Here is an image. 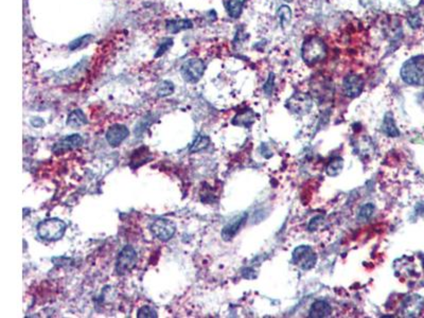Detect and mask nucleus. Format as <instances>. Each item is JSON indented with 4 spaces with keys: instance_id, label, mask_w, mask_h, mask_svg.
I'll list each match as a JSON object with an SVG mask.
<instances>
[{
    "instance_id": "nucleus-19",
    "label": "nucleus",
    "mask_w": 424,
    "mask_h": 318,
    "mask_svg": "<svg viewBox=\"0 0 424 318\" xmlns=\"http://www.w3.org/2000/svg\"><path fill=\"white\" fill-rule=\"evenodd\" d=\"M210 143V139L208 136L206 135H199L198 137L195 138V140L193 141V143L191 144L190 149H189V152L190 153H198L201 152V151L205 150L206 147H208Z\"/></svg>"
},
{
    "instance_id": "nucleus-27",
    "label": "nucleus",
    "mask_w": 424,
    "mask_h": 318,
    "mask_svg": "<svg viewBox=\"0 0 424 318\" xmlns=\"http://www.w3.org/2000/svg\"><path fill=\"white\" fill-rule=\"evenodd\" d=\"M274 81H275V75H274V73H270L267 82L264 85V92L267 95H270L271 92H272V88H274Z\"/></svg>"
},
{
    "instance_id": "nucleus-20",
    "label": "nucleus",
    "mask_w": 424,
    "mask_h": 318,
    "mask_svg": "<svg viewBox=\"0 0 424 318\" xmlns=\"http://www.w3.org/2000/svg\"><path fill=\"white\" fill-rule=\"evenodd\" d=\"M174 92V85L172 82L170 81H163L161 82L157 89H156V94L159 98H164V97H168L170 95H172Z\"/></svg>"
},
{
    "instance_id": "nucleus-26",
    "label": "nucleus",
    "mask_w": 424,
    "mask_h": 318,
    "mask_svg": "<svg viewBox=\"0 0 424 318\" xmlns=\"http://www.w3.org/2000/svg\"><path fill=\"white\" fill-rule=\"evenodd\" d=\"M173 45V39L172 38H165V39H163V41L161 43V46L159 47V49H158V51H157V53H156V57H158V56H160V55H162L166 50H168L171 46Z\"/></svg>"
},
{
    "instance_id": "nucleus-8",
    "label": "nucleus",
    "mask_w": 424,
    "mask_h": 318,
    "mask_svg": "<svg viewBox=\"0 0 424 318\" xmlns=\"http://www.w3.org/2000/svg\"><path fill=\"white\" fill-rule=\"evenodd\" d=\"M344 94L349 98L358 97L364 88V81L357 74L350 73L344 79L343 82Z\"/></svg>"
},
{
    "instance_id": "nucleus-17",
    "label": "nucleus",
    "mask_w": 424,
    "mask_h": 318,
    "mask_svg": "<svg viewBox=\"0 0 424 318\" xmlns=\"http://www.w3.org/2000/svg\"><path fill=\"white\" fill-rule=\"evenodd\" d=\"M192 27V23L189 19H179V20H170L166 23V30L172 34H175L181 30L190 29Z\"/></svg>"
},
{
    "instance_id": "nucleus-14",
    "label": "nucleus",
    "mask_w": 424,
    "mask_h": 318,
    "mask_svg": "<svg viewBox=\"0 0 424 318\" xmlns=\"http://www.w3.org/2000/svg\"><path fill=\"white\" fill-rule=\"evenodd\" d=\"M331 312H332V309L328 302L324 300H318V301H315L314 304L311 306V309L309 311V317H312V318L328 317L331 315Z\"/></svg>"
},
{
    "instance_id": "nucleus-9",
    "label": "nucleus",
    "mask_w": 424,
    "mask_h": 318,
    "mask_svg": "<svg viewBox=\"0 0 424 318\" xmlns=\"http://www.w3.org/2000/svg\"><path fill=\"white\" fill-rule=\"evenodd\" d=\"M83 142V138L79 134H72L70 136H66L57 143H55L52 147V152L54 154H64L69 151L79 147Z\"/></svg>"
},
{
    "instance_id": "nucleus-11",
    "label": "nucleus",
    "mask_w": 424,
    "mask_h": 318,
    "mask_svg": "<svg viewBox=\"0 0 424 318\" xmlns=\"http://www.w3.org/2000/svg\"><path fill=\"white\" fill-rule=\"evenodd\" d=\"M247 218H248V215L246 214V212H244V214L236 217L232 221H230L228 224H227L222 230L223 240L230 241L231 239H234L238 235V232L240 231L242 227H243L244 224L246 223Z\"/></svg>"
},
{
    "instance_id": "nucleus-22",
    "label": "nucleus",
    "mask_w": 424,
    "mask_h": 318,
    "mask_svg": "<svg viewBox=\"0 0 424 318\" xmlns=\"http://www.w3.org/2000/svg\"><path fill=\"white\" fill-rule=\"evenodd\" d=\"M374 210H375V207H374V205H373V204L369 203V204L364 205V206H363V207L359 209V212H358V219H359L361 221H367V220H369V219L372 217Z\"/></svg>"
},
{
    "instance_id": "nucleus-18",
    "label": "nucleus",
    "mask_w": 424,
    "mask_h": 318,
    "mask_svg": "<svg viewBox=\"0 0 424 318\" xmlns=\"http://www.w3.org/2000/svg\"><path fill=\"white\" fill-rule=\"evenodd\" d=\"M247 0H228V4H227V11H228L229 16L232 18H238L241 13L243 6Z\"/></svg>"
},
{
    "instance_id": "nucleus-2",
    "label": "nucleus",
    "mask_w": 424,
    "mask_h": 318,
    "mask_svg": "<svg viewBox=\"0 0 424 318\" xmlns=\"http://www.w3.org/2000/svg\"><path fill=\"white\" fill-rule=\"evenodd\" d=\"M327 54V48L323 39L320 37L308 38L301 48V57L308 65H314L321 62Z\"/></svg>"
},
{
    "instance_id": "nucleus-13",
    "label": "nucleus",
    "mask_w": 424,
    "mask_h": 318,
    "mask_svg": "<svg viewBox=\"0 0 424 318\" xmlns=\"http://www.w3.org/2000/svg\"><path fill=\"white\" fill-rule=\"evenodd\" d=\"M423 299L419 296H412L408 297L403 304L402 311L406 316H414L418 314L422 308Z\"/></svg>"
},
{
    "instance_id": "nucleus-30",
    "label": "nucleus",
    "mask_w": 424,
    "mask_h": 318,
    "mask_svg": "<svg viewBox=\"0 0 424 318\" xmlns=\"http://www.w3.org/2000/svg\"><path fill=\"white\" fill-rule=\"evenodd\" d=\"M408 23H410L411 25H412V27L413 28H416V27H418V25H419V18H418V16H412V17H408Z\"/></svg>"
},
{
    "instance_id": "nucleus-4",
    "label": "nucleus",
    "mask_w": 424,
    "mask_h": 318,
    "mask_svg": "<svg viewBox=\"0 0 424 318\" xmlns=\"http://www.w3.org/2000/svg\"><path fill=\"white\" fill-rule=\"evenodd\" d=\"M138 255L132 246L126 245L119 252L116 262V272L119 276L126 275L137 264Z\"/></svg>"
},
{
    "instance_id": "nucleus-16",
    "label": "nucleus",
    "mask_w": 424,
    "mask_h": 318,
    "mask_svg": "<svg viewBox=\"0 0 424 318\" xmlns=\"http://www.w3.org/2000/svg\"><path fill=\"white\" fill-rule=\"evenodd\" d=\"M383 132L389 136V137H398L400 135V132L395 123V120L390 113L385 115L384 121H383Z\"/></svg>"
},
{
    "instance_id": "nucleus-15",
    "label": "nucleus",
    "mask_w": 424,
    "mask_h": 318,
    "mask_svg": "<svg viewBox=\"0 0 424 318\" xmlns=\"http://www.w3.org/2000/svg\"><path fill=\"white\" fill-rule=\"evenodd\" d=\"M67 124L73 129H78L82 125L87 124L86 116L81 110H74L72 111L68 118H67Z\"/></svg>"
},
{
    "instance_id": "nucleus-21",
    "label": "nucleus",
    "mask_w": 424,
    "mask_h": 318,
    "mask_svg": "<svg viewBox=\"0 0 424 318\" xmlns=\"http://www.w3.org/2000/svg\"><path fill=\"white\" fill-rule=\"evenodd\" d=\"M343 159L341 157H336L333 160L330 161V163L327 166V173L330 176H336L341 173L343 169Z\"/></svg>"
},
{
    "instance_id": "nucleus-3",
    "label": "nucleus",
    "mask_w": 424,
    "mask_h": 318,
    "mask_svg": "<svg viewBox=\"0 0 424 318\" xmlns=\"http://www.w3.org/2000/svg\"><path fill=\"white\" fill-rule=\"evenodd\" d=\"M67 225L64 221L53 218L40 222L37 225L38 236L46 241H56L65 235Z\"/></svg>"
},
{
    "instance_id": "nucleus-28",
    "label": "nucleus",
    "mask_w": 424,
    "mask_h": 318,
    "mask_svg": "<svg viewBox=\"0 0 424 318\" xmlns=\"http://www.w3.org/2000/svg\"><path fill=\"white\" fill-rule=\"evenodd\" d=\"M323 220H324V218L323 217H316V218H314L311 222H310V224H309V229L311 230V231H313V230H315L317 227H318V225L320 224H322L323 223Z\"/></svg>"
},
{
    "instance_id": "nucleus-25",
    "label": "nucleus",
    "mask_w": 424,
    "mask_h": 318,
    "mask_svg": "<svg viewBox=\"0 0 424 318\" xmlns=\"http://www.w3.org/2000/svg\"><path fill=\"white\" fill-rule=\"evenodd\" d=\"M92 38H93V35H90V34H86V35H84V36L80 37L79 39H75V40H73V41L69 45V49H70V50H74V49H77V48H80L81 46H83L84 44H86L89 39H92Z\"/></svg>"
},
{
    "instance_id": "nucleus-29",
    "label": "nucleus",
    "mask_w": 424,
    "mask_h": 318,
    "mask_svg": "<svg viewBox=\"0 0 424 318\" xmlns=\"http://www.w3.org/2000/svg\"><path fill=\"white\" fill-rule=\"evenodd\" d=\"M31 123H32V125H34L36 128H39V126L44 125V121L40 118H33L31 120Z\"/></svg>"
},
{
    "instance_id": "nucleus-1",
    "label": "nucleus",
    "mask_w": 424,
    "mask_h": 318,
    "mask_svg": "<svg viewBox=\"0 0 424 318\" xmlns=\"http://www.w3.org/2000/svg\"><path fill=\"white\" fill-rule=\"evenodd\" d=\"M401 78L408 85L424 86V55L406 60L401 68Z\"/></svg>"
},
{
    "instance_id": "nucleus-10",
    "label": "nucleus",
    "mask_w": 424,
    "mask_h": 318,
    "mask_svg": "<svg viewBox=\"0 0 424 318\" xmlns=\"http://www.w3.org/2000/svg\"><path fill=\"white\" fill-rule=\"evenodd\" d=\"M130 135L129 129L123 124H115L106 132V140L110 145L116 147L122 143Z\"/></svg>"
},
{
    "instance_id": "nucleus-23",
    "label": "nucleus",
    "mask_w": 424,
    "mask_h": 318,
    "mask_svg": "<svg viewBox=\"0 0 424 318\" xmlns=\"http://www.w3.org/2000/svg\"><path fill=\"white\" fill-rule=\"evenodd\" d=\"M278 16H279V19H280V24H281V26H284V24L286 23V22H290L291 20V17H292V12H291V10H290V8L287 7V6H282V7H280L279 8V10H278Z\"/></svg>"
},
{
    "instance_id": "nucleus-6",
    "label": "nucleus",
    "mask_w": 424,
    "mask_h": 318,
    "mask_svg": "<svg viewBox=\"0 0 424 318\" xmlns=\"http://www.w3.org/2000/svg\"><path fill=\"white\" fill-rule=\"evenodd\" d=\"M205 68H206V65L204 63V60L199 59V58L188 59L187 62H185L183 66H181V69H180L181 77L184 78L186 82L195 83L199 80H201V78L203 77V74L205 72Z\"/></svg>"
},
{
    "instance_id": "nucleus-12",
    "label": "nucleus",
    "mask_w": 424,
    "mask_h": 318,
    "mask_svg": "<svg viewBox=\"0 0 424 318\" xmlns=\"http://www.w3.org/2000/svg\"><path fill=\"white\" fill-rule=\"evenodd\" d=\"M289 108L296 114L304 115L310 112L312 100L308 95L296 94L289 100Z\"/></svg>"
},
{
    "instance_id": "nucleus-7",
    "label": "nucleus",
    "mask_w": 424,
    "mask_h": 318,
    "mask_svg": "<svg viewBox=\"0 0 424 318\" xmlns=\"http://www.w3.org/2000/svg\"><path fill=\"white\" fill-rule=\"evenodd\" d=\"M151 232L158 240L166 242L173 238L176 232V225L169 219H157L150 226Z\"/></svg>"
},
{
    "instance_id": "nucleus-31",
    "label": "nucleus",
    "mask_w": 424,
    "mask_h": 318,
    "mask_svg": "<svg viewBox=\"0 0 424 318\" xmlns=\"http://www.w3.org/2000/svg\"><path fill=\"white\" fill-rule=\"evenodd\" d=\"M284 2H286V3H291L292 0H284Z\"/></svg>"
},
{
    "instance_id": "nucleus-5",
    "label": "nucleus",
    "mask_w": 424,
    "mask_h": 318,
    "mask_svg": "<svg viewBox=\"0 0 424 318\" xmlns=\"http://www.w3.org/2000/svg\"><path fill=\"white\" fill-rule=\"evenodd\" d=\"M317 262L316 252L308 245H301L294 249L292 253V263L304 270L312 269Z\"/></svg>"
},
{
    "instance_id": "nucleus-24",
    "label": "nucleus",
    "mask_w": 424,
    "mask_h": 318,
    "mask_svg": "<svg viewBox=\"0 0 424 318\" xmlns=\"http://www.w3.org/2000/svg\"><path fill=\"white\" fill-rule=\"evenodd\" d=\"M157 312L155 311V309H153L151 306H143L138 310L137 313V317L138 318H156Z\"/></svg>"
}]
</instances>
